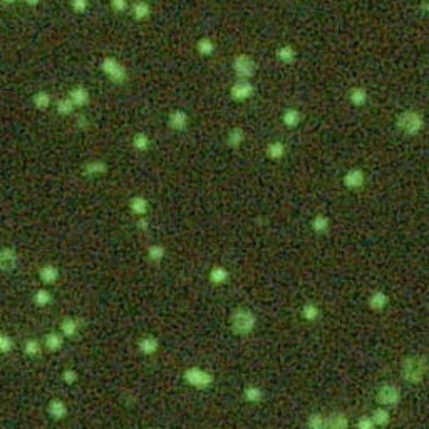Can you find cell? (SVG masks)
Returning <instances> with one entry per match:
<instances>
[{
    "instance_id": "5bb4252c",
    "label": "cell",
    "mask_w": 429,
    "mask_h": 429,
    "mask_svg": "<svg viewBox=\"0 0 429 429\" xmlns=\"http://www.w3.org/2000/svg\"><path fill=\"white\" fill-rule=\"evenodd\" d=\"M64 345V335L57 334V332H49L45 334L44 337V347L49 350V352H59Z\"/></svg>"
},
{
    "instance_id": "d6a6232c",
    "label": "cell",
    "mask_w": 429,
    "mask_h": 429,
    "mask_svg": "<svg viewBox=\"0 0 429 429\" xmlns=\"http://www.w3.org/2000/svg\"><path fill=\"white\" fill-rule=\"evenodd\" d=\"M164 247L161 245H151L149 248H147V258H149L151 262H161L164 258Z\"/></svg>"
},
{
    "instance_id": "836d02e7",
    "label": "cell",
    "mask_w": 429,
    "mask_h": 429,
    "mask_svg": "<svg viewBox=\"0 0 429 429\" xmlns=\"http://www.w3.org/2000/svg\"><path fill=\"white\" fill-rule=\"evenodd\" d=\"M243 396H245V399L248 401V403H258V401L262 399V396H264V393H262V389H258V387L250 386L245 389Z\"/></svg>"
},
{
    "instance_id": "44dd1931",
    "label": "cell",
    "mask_w": 429,
    "mask_h": 429,
    "mask_svg": "<svg viewBox=\"0 0 429 429\" xmlns=\"http://www.w3.org/2000/svg\"><path fill=\"white\" fill-rule=\"evenodd\" d=\"M129 208H131V211L135 215H146L147 211V200L144 196H135L131 198V201H129Z\"/></svg>"
},
{
    "instance_id": "d590c367",
    "label": "cell",
    "mask_w": 429,
    "mask_h": 429,
    "mask_svg": "<svg viewBox=\"0 0 429 429\" xmlns=\"http://www.w3.org/2000/svg\"><path fill=\"white\" fill-rule=\"evenodd\" d=\"M277 57L282 62H292L295 59V50L292 47H288V45H284V47H280L277 50Z\"/></svg>"
},
{
    "instance_id": "30bf717a",
    "label": "cell",
    "mask_w": 429,
    "mask_h": 429,
    "mask_svg": "<svg viewBox=\"0 0 429 429\" xmlns=\"http://www.w3.org/2000/svg\"><path fill=\"white\" fill-rule=\"evenodd\" d=\"M252 92H253V86L250 84V82H248V81H238V82H235V84H233L232 92H230V94H232V98L235 101H245V99L250 98Z\"/></svg>"
},
{
    "instance_id": "9a60e30c",
    "label": "cell",
    "mask_w": 429,
    "mask_h": 429,
    "mask_svg": "<svg viewBox=\"0 0 429 429\" xmlns=\"http://www.w3.org/2000/svg\"><path fill=\"white\" fill-rule=\"evenodd\" d=\"M344 184L350 190H356V188H361L364 184V173L361 169L354 168V169H349L344 176Z\"/></svg>"
},
{
    "instance_id": "7c38bea8",
    "label": "cell",
    "mask_w": 429,
    "mask_h": 429,
    "mask_svg": "<svg viewBox=\"0 0 429 429\" xmlns=\"http://www.w3.org/2000/svg\"><path fill=\"white\" fill-rule=\"evenodd\" d=\"M39 279L45 285H54L59 280V269L52 264H45L44 267H40Z\"/></svg>"
},
{
    "instance_id": "8d00e7d4",
    "label": "cell",
    "mask_w": 429,
    "mask_h": 429,
    "mask_svg": "<svg viewBox=\"0 0 429 429\" xmlns=\"http://www.w3.org/2000/svg\"><path fill=\"white\" fill-rule=\"evenodd\" d=\"M372 423L377 424V426H386L387 423H389V413L384 411V409H376L374 413H372Z\"/></svg>"
},
{
    "instance_id": "603a6c76",
    "label": "cell",
    "mask_w": 429,
    "mask_h": 429,
    "mask_svg": "<svg viewBox=\"0 0 429 429\" xmlns=\"http://www.w3.org/2000/svg\"><path fill=\"white\" fill-rule=\"evenodd\" d=\"M34 104H35V108L37 109H40V111H45L50 106V103H52V99H50V96H49V92H45V91H39V92H35L34 94Z\"/></svg>"
},
{
    "instance_id": "277c9868",
    "label": "cell",
    "mask_w": 429,
    "mask_h": 429,
    "mask_svg": "<svg viewBox=\"0 0 429 429\" xmlns=\"http://www.w3.org/2000/svg\"><path fill=\"white\" fill-rule=\"evenodd\" d=\"M101 69H103V72L113 82H119V84H121V82L126 81V77H128L126 67H124L119 61H116L114 57H106L103 64H101Z\"/></svg>"
},
{
    "instance_id": "60d3db41",
    "label": "cell",
    "mask_w": 429,
    "mask_h": 429,
    "mask_svg": "<svg viewBox=\"0 0 429 429\" xmlns=\"http://www.w3.org/2000/svg\"><path fill=\"white\" fill-rule=\"evenodd\" d=\"M62 381L66 382L67 386H72V384H76V382L79 381V374H77V371H74V369H64V371H62Z\"/></svg>"
},
{
    "instance_id": "4fadbf2b",
    "label": "cell",
    "mask_w": 429,
    "mask_h": 429,
    "mask_svg": "<svg viewBox=\"0 0 429 429\" xmlns=\"http://www.w3.org/2000/svg\"><path fill=\"white\" fill-rule=\"evenodd\" d=\"M158 347H159V342L153 335H144V337H141L138 340V349H140V352L144 354V356H153L156 350H158Z\"/></svg>"
},
{
    "instance_id": "1f68e13d",
    "label": "cell",
    "mask_w": 429,
    "mask_h": 429,
    "mask_svg": "<svg viewBox=\"0 0 429 429\" xmlns=\"http://www.w3.org/2000/svg\"><path fill=\"white\" fill-rule=\"evenodd\" d=\"M350 101H352L354 104H357V106L366 104L367 91L362 89V87H356V89H352V92H350Z\"/></svg>"
},
{
    "instance_id": "f6af8a7d",
    "label": "cell",
    "mask_w": 429,
    "mask_h": 429,
    "mask_svg": "<svg viewBox=\"0 0 429 429\" xmlns=\"http://www.w3.org/2000/svg\"><path fill=\"white\" fill-rule=\"evenodd\" d=\"M357 428H359V429H374V423H372V419H371V418L364 416V418L359 419Z\"/></svg>"
},
{
    "instance_id": "d6986e66",
    "label": "cell",
    "mask_w": 429,
    "mask_h": 429,
    "mask_svg": "<svg viewBox=\"0 0 429 429\" xmlns=\"http://www.w3.org/2000/svg\"><path fill=\"white\" fill-rule=\"evenodd\" d=\"M108 171V164L101 159H96V161H89L86 166H84V173L87 176H96V174H104Z\"/></svg>"
},
{
    "instance_id": "9c48e42d",
    "label": "cell",
    "mask_w": 429,
    "mask_h": 429,
    "mask_svg": "<svg viewBox=\"0 0 429 429\" xmlns=\"http://www.w3.org/2000/svg\"><path fill=\"white\" fill-rule=\"evenodd\" d=\"M47 414L52 419H55V421H62V419H66L67 414H69L67 404L59 398L50 399L49 404H47Z\"/></svg>"
},
{
    "instance_id": "d4e9b609",
    "label": "cell",
    "mask_w": 429,
    "mask_h": 429,
    "mask_svg": "<svg viewBox=\"0 0 429 429\" xmlns=\"http://www.w3.org/2000/svg\"><path fill=\"white\" fill-rule=\"evenodd\" d=\"M74 108H76V106L71 103V99H69V98L59 99L57 103H55V111H57L61 116H69V114H72Z\"/></svg>"
},
{
    "instance_id": "7dc6e473",
    "label": "cell",
    "mask_w": 429,
    "mask_h": 429,
    "mask_svg": "<svg viewBox=\"0 0 429 429\" xmlns=\"http://www.w3.org/2000/svg\"><path fill=\"white\" fill-rule=\"evenodd\" d=\"M77 124H79L81 128H86L87 126V119L84 116H81L79 119H77Z\"/></svg>"
},
{
    "instance_id": "3957f363",
    "label": "cell",
    "mask_w": 429,
    "mask_h": 429,
    "mask_svg": "<svg viewBox=\"0 0 429 429\" xmlns=\"http://www.w3.org/2000/svg\"><path fill=\"white\" fill-rule=\"evenodd\" d=\"M423 116L416 111H406L398 118V126L401 131L408 133V135H418L423 129Z\"/></svg>"
},
{
    "instance_id": "681fc988",
    "label": "cell",
    "mask_w": 429,
    "mask_h": 429,
    "mask_svg": "<svg viewBox=\"0 0 429 429\" xmlns=\"http://www.w3.org/2000/svg\"><path fill=\"white\" fill-rule=\"evenodd\" d=\"M3 2H7V3H12V2H15V0H3Z\"/></svg>"
},
{
    "instance_id": "7a4b0ae2",
    "label": "cell",
    "mask_w": 429,
    "mask_h": 429,
    "mask_svg": "<svg viewBox=\"0 0 429 429\" xmlns=\"http://www.w3.org/2000/svg\"><path fill=\"white\" fill-rule=\"evenodd\" d=\"M255 315L247 310V308H240L232 315V330L235 334L238 335H245V334H250L255 327Z\"/></svg>"
},
{
    "instance_id": "4316f807",
    "label": "cell",
    "mask_w": 429,
    "mask_h": 429,
    "mask_svg": "<svg viewBox=\"0 0 429 429\" xmlns=\"http://www.w3.org/2000/svg\"><path fill=\"white\" fill-rule=\"evenodd\" d=\"M133 147H135L136 151H141V153L149 147V140H147V136L144 133H138V135H135V138H133Z\"/></svg>"
},
{
    "instance_id": "ee69618b",
    "label": "cell",
    "mask_w": 429,
    "mask_h": 429,
    "mask_svg": "<svg viewBox=\"0 0 429 429\" xmlns=\"http://www.w3.org/2000/svg\"><path fill=\"white\" fill-rule=\"evenodd\" d=\"M111 7L114 12H124L128 8V0H111Z\"/></svg>"
},
{
    "instance_id": "e575fe53",
    "label": "cell",
    "mask_w": 429,
    "mask_h": 429,
    "mask_svg": "<svg viewBox=\"0 0 429 429\" xmlns=\"http://www.w3.org/2000/svg\"><path fill=\"white\" fill-rule=\"evenodd\" d=\"M243 138H245V133H243V129H240V128H235V129H232V131H230V135H228V143H230V146H240L242 144V141H243Z\"/></svg>"
},
{
    "instance_id": "74e56055",
    "label": "cell",
    "mask_w": 429,
    "mask_h": 429,
    "mask_svg": "<svg viewBox=\"0 0 429 429\" xmlns=\"http://www.w3.org/2000/svg\"><path fill=\"white\" fill-rule=\"evenodd\" d=\"M312 228L315 230V232H319V233H324L325 230L329 228V220H327L324 215L315 216L313 221H312Z\"/></svg>"
},
{
    "instance_id": "e0dca14e",
    "label": "cell",
    "mask_w": 429,
    "mask_h": 429,
    "mask_svg": "<svg viewBox=\"0 0 429 429\" xmlns=\"http://www.w3.org/2000/svg\"><path fill=\"white\" fill-rule=\"evenodd\" d=\"M69 99H71V103L74 106H86L89 103V91L82 86L74 87V89H71V92H69Z\"/></svg>"
},
{
    "instance_id": "cb8c5ba5",
    "label": "cell",
    "mask_w": 429,
    "mask_h": 429,
    "mask_svg": "<svg viewBox=\"0 0 429 429\" xmlns=\"http://www.w3.org/2000/svg\"><path fill=\"white\" fill-rule=\"evenodd\" d=\"M386 303H387V295L382 292H374L371 295V298H369V307L372 310H382L386 307Z\"/></svg>"
},
{
    "instance_id": "f1b7e54d",
    "label": "cell",
    "mask_w": 429,
    "mask_h": 429,
    "mask_svg": "<svg viewBox=\"0 0 429 429\" xmlns=\"http://www.w3.org/2000/svg\"><path fill=\"white\" fill-rule=\"evenodd\" d=\"M228 279V272L223 269V267H215V269H211L210 272V280L213 284H223L225 280Z\"/></svg>"
},
{
    "instance_id": "f546056e",
    "label": "cell",
    "mask_w": 429,
    "mask_h": 429,
    "mask_svg": "<svg viewBox=\"0 0 429 429\" xmlns=\"http://www.w3.org/2000/svg\"><path fill=\"white\" fill-rule=\"evenodd\" d=\"M300 119H302L300 113H298V111H295V109L285 111V114H284V123L287 124L288 128H295L298 123H300Z\"/></svg>"
},
{
    "instance_id": "8992f818",
    "label": "cell",
    "mask_w": 429,
    "mask_h": 429,
    "mask_svg": "<svg viewBox=\"0 0 429 429\" xmlns=\"http://www.w3.org/2000/svg\"><path fill=\"white\" fill-rule=\"evenodd\" d=\"M399 398H401L399 389L393 384H384L377 391V401L384 406H393L396 403H399Z\"/></svg>"
},
{
    "instance_id": "6da1fadb",
    "label": "cell",
    "mask_w": 429,
    "mask_h": 429,
    "mask_svg": "<svg viewBox=\"0 0 429 429\" xmlns=\"http://www.w3.org/2000/svg\"><path fill=\"white\" fill-rule=\"evenodd\" d=\"M428 372V361L424 357H409L403 362V377L408 382L418 384Z\"/></svg>"
},
{
    "instance_id": "484cf974",
    "label": "cell",
    "mask_w": 429,
    "mask_h": 429,
    "mask_svg": "<svg viewBox=\"0 0 429 429\" xmlns=\"http://www.w3.org/2000/svg\"><path fill=\"white\" fill-rule=\"evenodd\" d=\"M151 13V8L146 2H136L135 7H133V15H135L136 20H143Z\"/></svg>"
},
{
    "instance_id": "ab89813d",
    "label": "cell",
    "mask_w": 429,
    "mask_h": 429,
    "mask_svg": "<svg viewBox=\"0 0 429 429\" xmlns=\"http://www.w3.org/2000/svg\"><path fill=\"white\" fill-rule=\"evenodd\" d=\"M198 50H200V54L203 55H210L215 50V45L208 37H203L200 42H198Z\"/></svg>"
},
{
    "instance_id": "bcb514c9",
    "label": "cell",
    "mask_w": 429,
    "mask_h": 429,
    "mask_svg": "<svg viewBox=\"0 0 429 429\" xmlns=\"http://www.w3.org/2000/svg\"><path fill=\"white\" fill-rule=\"evenodd\" d=\"M138 228H140V230H146V228H147V220L141 218L140 221H138Z\"/></svg>"
},
{
    "instance_id": "2e32d148",
    "label": "cell",
    "mask_w": 429,
    "mask_h": 429,
    "mask_svg": "<svg viewBox=\"0 0 429 429\" xmlns=\"http://www.w3.org/2000/svg\"><path fill=\"white\" fill-rule=\"evenodd\" d=\"M168 124H169V128L176 129V131H181V129L186 128V124H188V114L184 113V111H179V109L173 111L168 118Z\"/></svg>"
},
{
    "instance_id": "7402d4cb",
    "label": "cell",
    "mask_w": 429,
    "mask_h": 429,
    "mask_svg": "<svg viewBox=\"0 0 429 429\" xmlns=\"http://www.w3.org/2000/svg\"><path fill=\"white\" fill-rule=\"evenodd\" d=\"M40 352H42V345L37 339L30 337L24 342V354L27 357H37Z\"/></svg>"
},
{
    "instance_id": "ba28073f",
    "label": "cell",
    "mask_w": 429,
    "mask_h": 429,
    "mask_svg": "<svg viewBox=\"0 0 429 429\" xmlns=\"http://www.w3.org/2000/svg\"><path fill=\"white\" fill-rule=\"evenodd\" d=\"M18 255L17 252L10 247L0 248V270L2 272H10L17 267Z\"/></svg>"
},
{
    "instance_id": "c3c4849f",
    "label": "cell",
    "mask_w": 429,
    "mask_h": 429,
    "mask_svg": "<svg viewBox=\"0 0 429 429\" xmlns=\"http://www.w3.org/2000/svg\"><path fill=\"white\" fill-rule=\"evenodd\" d=\"M25 2H27V5L35 7V5H39V3H40V0H25Z\"/></svg>"
},
{
    "instance_id": "83f0119b",
    "label": "cell",
    "mask_w": 429,
    "mask_h": 429,
    "mask_svg": "<svg viewBox=\"0 0 429 429\" xmlns=\"http://www.w3.org/2000/svg\"><path fill=\"white\" fill-rule=\"evenodd\" d=\"M15 347V342L5 332H0V354H8L10 350Z\"/></svg>"
},
{
    "instance_id": "52a82bcc",
    "label": "cell",
    "mask_w": 429,
    "mask_h": 429,
    "mask_svg": "<svg viewBox=\"0 0 429 429\" xmlns=\"http://www.w3.org/2000/svg\"><path fill=\"white\" fill-rule=\"evenodd\" d=\"M233 69L238 76L250 77L253 76V72H255V62H253L248 55H237L233 61Z\"/></svg>"
},
{
    "instance_id": "5b68a950",
    "label": "cell",
    "mask_w": 429,
    "mask_h": 429,
    "mask_svg": "<svg viewBox=\"0 0 429 429\" xmlns=\"http://www.w3.org/2000/svg\"><path fill=\"white\" fill-rule=\"evenodd\" d=\"M183 377H184V381H186L190 386L200 387V389H205V387H208L211 382H213V377H211L208 372H205L203 369H198V367L186 369Z\"/></svg>"
},
{
    "instance_id": "8fae6325",
    "label": "cell",
    "mask_w": 429,
    "mask_h": 429,
    "mask_svg": "<svg viewBox=\"0 0 429 429\" xmlns=\"http://www.w3.org/2000/svg\"><path fill=\"white\" fill-rule=\"evenodd\" d=\"M81 330V322L76 317H66L61 322V334L67 339H74Z\"/></svg>"
},
{
    "instance_id": "ffe728a7",
    "label": "cell",
    "mask_w": 429,
    "mask_h": 429,
    "mask_svg": "<svg viewBox=\"0 0 429 429\" xmlns=\"http://www.w3.org/2000/svg\"><path fill=\"white\" fill-rule=\"evenodd\" d=\"M34 303L40 308L49 307L50 303H52V293H50L47 288H39L34 293Z\"/></svg>"
},
{
    "instance_id": "b9f144b4",
    "label": "cell",
    "mask_w": 429,
    "mask_h": 429,
    "mask_svg": "<svg viewBox=\"0 0 429 429\" xmlns=\"http://www.w3.org/2000/svg\"><path fill=\"white\" fill-rule=\"evenodd\" d=\"M308 429H325V418L320 414H312L308 418Z\"/></svg>"
},
{
    "instance_id": "7bdbcfd3",
    "label": "cell",
    "mask_w": 429,
    "mask_h": 429,
    "mask_svg": "<svg viewBox=\"0 0 429 429\" xmlns=\"http://www.w3.org/2000/svg\"><path fill=\"white\" fill-rule=\"evenodd\" d=\"M71 7L76 13H82L87 10V0H71Z\"/></svg>"
},
{
    "instance_id": "4dcf8cb0",
    "label": "cell",
    "mask_w": 429,
    "mask_h": 429,
    "mask_svg": "<svg viewBox=\"0 0 429 429\" xmlns=\"http://www.w3.org/2000/svg\"><path fill=\"white\" fill-rule=\"evenodd\" d=\"M267 153L270 154V158H275V159L282 158L284 153H285V144H284V143H280V141H274V143H270V144H269V149H267Z\"/></svg>"
},
{
    "instance_id": "f35d334b",
    "label": "cell",
    "mask_w": 429,
    "mask_h": 429,
    "mask_svg": "<svg viewBox=\"0 0 429 429\" xmlns=\"http://www.w3.org/2000/svg\"><path fill=\"white\" fill-rule=\"evenodd\" d=\"M302 315L305 320H315L317 317H319V308L313 305V303H307V305H303L302 308Z\"/></svg>"
},
{
    "instance_id": "ac0fdd59",
    "label": "cell",
    "mask_w": 429,
    "mask_h": 429,
    "mask_svg": "<svg viewBox=\"0 0 429 429\" xmlns=\"http://www.w3.org/2000/svg\"><path fill=\"white\" fill-rule=\"evenodd\" d=\"M349 421L344 414L334 413L329 418H325V429H347Z\"/></svg>"
}]
</instances>
